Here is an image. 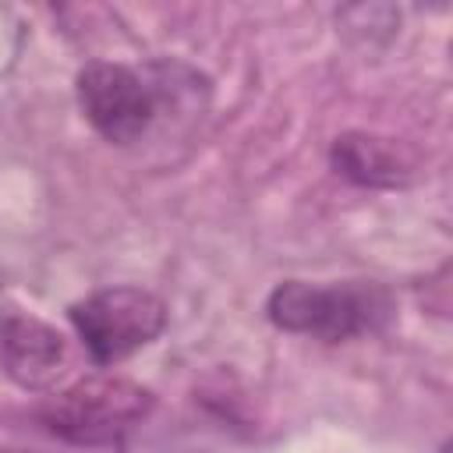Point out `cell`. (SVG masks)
Wrapping results in <instances>:
<instances>
[{"label":"cell","mask_w":453,"mask_h":453,"mask_svg":"<svg viewBox=\"0 0 453 453\" xmlns=\"http://www.w3.org/2000/svg\"><path fill=\"white\" fill-rule=\"evenodd\" d=\"M265 315L273 326L287 333H304L340 343L386 326V319L393 315V301L379 283L319 287L304 280H287L269 294Z\"/></svg>","instance_id":"1"},{"label":"cell","mask_w":453,"mask_h":453,"mask_svg":"<svg viewBox=\"0 0 453 453\" xmlns=\"http://www.w3.org/2000/svg\"><path fill=\"white\" fill-rule=\"evenodd\" d=\"M0 453H42V449H0Z\"/></svg>","instance_id":"7"},{"label":"cell","mask_w":453,"mask_h":453,"mask_svg":"<svg viewBox=\"0 0 453 453\" xmlns=\"http://www.w3.org/2000/svg\"><path fill=\"white\" fill-rule=\"evenodd\" d=\"M67 365L64 336L35 315L0 319V368L25 389H46Z\"/></svg>","instance_id":"5"},{"label":"cell","mask_w":453,"mask_h":453,"mask_svg":"<svg viewBox=\"0 0 453 453\" xmlns=\"http://www.w3.org/2000/svg\"><path fill=\"white\" fill-rule=\"evenodd\" d=\"M152 411V393L131 379L96 375L46 400L42 425L78 446H113Z\"/></svg>","instance_id":"2"},{"label":"cell","mask_w":453,"mask_h":453,"mask_svg":"<svg viewBox=\"0 0 453 453\" xmlns=\"http://www.w3.org/2000/svg\"><path fill=\"white\" fill-rule=\"evenodd\" d=\"M336 173H343L354 184L365 188H396L407 184L414 177V156L382 134H368V131H347L333 142L329 152Z\"/></svg>","instance_id":"6"},{"label":"cell","mask_w":453,"mask_h":453,"mask_svg":"<svg viewBox=\"0 0 453 453\" xmlns=\"http://www.w3.org/2000/svg\"><path fill=\"white\" fill-rule=\"evenodd\" d=\"M71 322L96 365L124 361L166 326V304L142 287H106L71 304Z\"/></svg>","instance_id":"3"},{"label":"cell","mask_w":453,"mask_h":453,"mask_svg":"<svg viewBox=\"0 0 453 453\" xmlns=\"http://www.w3.org/2000/svg\"><path fill=\"white\" fill-rule=\"evenodd\" d=\"M78 103L88 124L113 145H134L156 124V88L124 64H85L78 71Z\"/></svg>","instance_id":"4"}]
</instances>
